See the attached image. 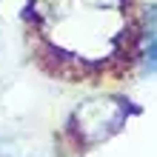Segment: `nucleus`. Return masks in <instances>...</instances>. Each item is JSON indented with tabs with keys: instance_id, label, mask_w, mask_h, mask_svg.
<instances>
[{
	"instance_id": "obj_1",
	"label": "nucleus",
	"mask_w": 157,
	"mask_h": 157,
	"mask_svg": "<svg viewBox=\"0 0 157 157\" xmlns=\"http://www.w3.org/2000/svg\"><path fill=\"white\" fill-rule=\"evenodd\" d=\"M120 109L109 100H91L77 112V123H80V132L86 134V140H100L106 137L109 132H114L117 123H120Z\"/></svg>"
}]
</instances>
